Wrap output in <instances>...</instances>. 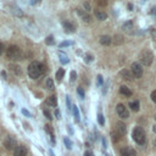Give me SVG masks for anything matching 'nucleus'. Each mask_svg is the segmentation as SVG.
I'll return each mask as SVG.
<instances>
[{"label":"nucleus","instance_id":"obj_37","mask_svg":"<svg viewBox=\"0 0 156 156\" xmlns=\"http://www.w3.org/2000/svg\"><path fill=\"white\" fill-rule=\"evenodd\" d=\"M151 100L156 104V90H154V91L151 93Z\"/></svg>","mask_w":156,"mask_h":156},{"label":"nucleus","instance_id":"obj_33","mask_svg":"<svg viewBox=\"0 0 156 156\" xmlns=\"http://www.w3.org/2000/svg\"><path fill=\"white\" fill-rule=\"evenodd\" d=\"M77 93H78V95H79L82 99L84 98V90H83L80 87H78V88H77Z\"/></svg>","mask_w":156,"mask_h":156},{"label":"nucleus","instance_id":"obj_27","mask_svg":"<svg viewBox=\"0 0 156 156\" xmlns=\"http://www.w3.org/2000/svg\"><path fill=\"white\" fill-rule=\"evenodd\" d=\"M98 123L100 126H104L105 124V117H104V115H101V113L98 115Z\"/></svg>","mask_w":156,"mask_h":156},{"label":"nucleus","instance_id":"obj_5","mask_svg":"<svg viewBox=\"0 0 156 156\" xmlns=\"http://www.w3.org/2000/svg\"><path fill=\"white\" fill-rule=\"evenodd\" d=\"M130 72L133 74L134 78H141L143 76V67H141V63L139 62H133L132 66H130Z\"/></svg>","mask_w":156,"mask_h":156},{"label":"nucleus","instance_id":"obj_4","mask_svg":"<svg viewBox=\"0 0 156 156\" xmlns=\"http://www.w3.org/2000/svg\"><path fill=\"white\" fill-rule=\"evenodd\" d=\"M139 60H140L141 65H144V66H146V67H147V66H151V63L154 62V54H152L150 50L145 49V50H143V51L140 52Z\"/></svg>","mask_w":156,"mask_h":156},{"label":"nucleus","instance_id":"obj_8","mask_svg":"<svg viewBox=\"0 0 156 156\" xmlns=\"http://www.w3.org/2000/svg\"><path fill=\"white\" fill-rule=\"evenodd\" d=\"M115 132L118 133V134L122 136V135H124V134L127 133V126H126L123 122H117V123L115 124Z\"/></svg>","mask_w":156,"mask_h":156},{"label":"nucleus","instance_id":"obj_24","mask_svg":"<svg viewBox=\"0 0 156 156\" xmlns=\"http://www.w3.org/2000/svg\"><path fill=\"white\" fill-rule=\"evenodd\" d=\"M63 76H65V69L63 68H60V69H57V72H56V79L60 82L62 78H63Z\"/></svg>","mask_w":156,"mask_h":156},{"label":"nucleus","instance_id":"obj_12","mask_svg":"<svg viewBox=\"0 0 156 156\" xmlns=\"http://www.w3.org/2000/svg\"><path fill=\"white\" fill-rule=\"evenodd\" d=\"M77 13H78V16H79L84 22H87V23L90 22L91 17H90V15H89L88 12H85V11H83V10H80V9H78V10H77Z\"/></svg>","mask_w":156,"mask_h":156},{"label":"nucleus","instance_id":"obj_47","mask_svg":"<svg viewBox=\"0 0 156 156\" xmlns=\"http://www.w3.org/2000/svg\"><path fill=\"white\" fill-rule=\"evenodd\" d=\"M154 117H155V121H156V113H155V116H154Z\"/></svg>","mask_w":156,"mask_h":156},{"label":"nucleus","instance_id":"obj_9","mask_svg":"<svg viewBox=\"0 0 156 156\" xmlns=\"http://www.w3.org/2000/svg\"><path fill=\"white\" fill-rule=\"evenodd\" d=\"M121 156H136V151L133 147L126 146L121 149Z\"/></svg>","mask_w":156,"mask_h":156},{"label":"nucleus","instance_id":"obj_42","mask_svg":"<svg viewBox=\"0 0 156 156\" xmlns=\"http://www.w3.org/2000/svg\"><path fill=\"white\" fill-rule=\"evenodd\" d=\"M84 156H94V154H93V152H90V151H85Z\"/></svg>","mask_w":156,"mask_h":156},{"label":"nucleus","instance_id":"obj_3","mask_svg":"<svg viewBox=\"0 0 156 156\" xmlns=\"http://www.w3.org/2000/svg\"><path fill=\"white\" fill-rule=\"evenodd\" d=\"M132 138H133V140H134L136 144H139V145L145 144V141H146L145 130H144L141 127H135V128L133 129V132H132Z\"/></svg>","mask_w":156,"mask_h":156},{"label":"nucleus","instance_id":"obj_7","mask_svg":"<svg viewBox=\"0 0 156 156\" xmlns=\"http://www.w3.org/2000/svg\"><path fill=\"white\" fill-rule=\"evenodd\" d=\"M15 145H16L15 138H12L11 135H7V136L5 138V140H4V146H5L7 150H15V149H16Z\"/></svg>","mask_w":156,"mask_h":156},{"label":"nucleus","instance_id":"obj_36","mask_svg":"<svg viewBox=\"0 0 156 156\" xmlns=\"http://www.w3.org/2000/svg\"><path fill=\"white\" fill-rule=\"evenodd\" d=\"M102 83H104V79H102V76H98V87H101L102 85Z\"/></svg>","mask_w":156,"mask_h":156},{"label":"nucleus","instance_id":"obj_20","mask_svg":"<svg viewBox=\"0 0 156 156\" xmlns=\"http://www.w3.org/2000/svg\"><path fill=\"white\" fill-rule=\"evenodd\" d=\"M112 43H113V44H116V45H119V44H122V43H123V38H122V35H119V34H116V35L112 38Z\"/></svg>","mask_w":156,"mask_h":156},{"label":"nucleus","instance_id":"obj_31","mask_svg":"<svg viewBox=\"0 0 156 156\" xmlns=\"http://www.w3.org/2000/svg\"><path fill=\"white\" fill-rule=\"evenodd\" d=\"M43 113H44V116H45L48 119H51V118H52V116H51V113H50V111H49V110H46V108H45V110H43Z\"/></svg>","mask_w":156,"mask_h":156},{"label":"nucleus","instance_id":"obj_14","mask_svg":"<svg viewBox=\"0 0 156 156\" xmlns=\"http://www.w3.org/2000/svg\"><path fill=\"white\" fill-rule=\"evenodd\" d=\"M95 17L98 20H100V21H105L107 18V13L105 11H102V10H96L95 11Z\"/></svg>","mask_w":156,"mask_h":156},{"label":"nucleus","instance_id":"obj_18","mask_svg":"<svg viewBox=\"0 0 156 156\" xmlns=\"http://www.w3.org/2000/svg\"><path fill=\"white\" fill-rule=\"evenodd\" d=\"M62 26H63L65 29H66L67 32H69V33H72V32L76 30V29H74V26H73L72 23H69L68 21H63V22H62Z\"/></svg>","mask_w":156,"mask_h":156},{"label":"nucleus","instance_id":"obj_26","mask_svg":"<svg viewBox=\"0 0 156 156\" xmlns=\"http://www.w3.org/2000/svg\"><path fill=\"white\" fill-rule=\"evenodd\" d=\"M72 107H73V108H72V111H73V113H74V118H76V121L78 122V121H79V112H78V108H77V106H76V105H73Z\"/></svg>","mask_w":156,"mask_h":156},{"label":"nucleus","instance_id":"obj_16","mask_svg":"<svg viewBox=\"0 0 156 156\" xmlns=\"http://www.w3.org/2000/svg\"><path fill=\"white\" fill-rule=\"evenodd\" d=\"M46 105L49 106H52V107H56L57 106V98L55 95H51L46 99Z\"/></svg>","mask_w":156,"mask_h":156},{"label":"nucleus","instance_id":"obj_34","mask_svg":"<svg viewBox=\"0 0 156 156\" xmlns=\"http://www.w3.org/2000/svg\"><path fill=\"white\" fill-rule=\"evenodd\" d=\"M71 44H72L71 41H62V43H60L58 46H60V48H66V46H69Z\"/></svg>","mask_w":156,"mask_h":156},{"label":"nucleus","instance_id":"obj_17","mask_svg":"<svg viewBox=\"0 0 156 156\" xmlns=\"http://www.w3.org/2000/svg\"><path fill=\"white\" fill-rule=\"evenodd\" d=\"M119 93H121L122 95H124V96H130V95H132V90H130L127 85H121V87H119Z\"/></svg>","mask_w":156,"mask_h":156},{"label":"nucleus","instance_id":"obj_43","mask_svg":"<svg viewBox=\"0 0 156 156\" xmlns=\"http://www.w3.org/2000/svg\"><path fill=\"white\" fill-rule=\"evenodd\" d=\"M106 4H107L106 1H99V5H102V6H105Z\"/></svg>","mask_w":156,"mask_h":156},{"label":"nucleus","instance_id":"obj_35","mask_svg":"<svg viewBox=\"0 0 156 156\" xmlns=\"http://www.w3.org/2000/svg\"><path fill=\"white\" fill-rule=\"evenodd\" d=\"M77 79V72L76 71H72L71 72V82H74Z\"/></svg>","mask_w":156,"mask_h":156},{"label":"nucleus","instance_id":"obj_2","mask_svg":"<svg viewBox=\"0 0 156 156\" xmlns=\"http://www.w3.org/2000/svg\"><path fill=\"white\" fill-rule=\"evenodd\" d=\"M6 55L10 60H15V61L22 60V57H23V52L17 45H10L6 50Z\"/></svg>","mask_w":156,"mask_h":156},{"label":"nucleus","instance_id":"obj_6","mask_svg":"<svg viewBox=\"0 0 156 156\" xmlns=\"http://www.w3.org/2000/svg\"><path fill=\"white\" fill-rule=\"evenodd\" d=\"M116 112H117L118 117H121L122 119H126V118L129 117V111L127 110V107L123 104H118L116 106Z\"/></svg>","mask_w":156,"mask_h":156},{"label":"nucleus","instance_id":"obj_21","mask_svg":"<svg viewBox=\"0 0 156 156\" xmlns=\"http://www.w3.org/2000/svg\"><path fill=\"white\" fill-rule=\"evenodd\" d=\"M129 107H130V110L134 111V112L139 111V101H130V102H129Z\"/></svg>","mask_w":156,"mask_h":156},{"label":"nucleus","instance_id":"obj_40","mask_svg":"<svg viewBox=\"0 0 156 156\" xmlns=\"http://www.w3.org/2000/svg\"><path fill=\"white\" fill-rule=\"evenodd\" d=\"M55 116H56V118H57V119H60V118H61V117H60V111H58V110H56V111H55Z\"/></svg>","mask_w":156,"mask_h":156},{"label":"nucleus","instance_id":"obj_22","mask_svg":"<svg viewBox=\"0 0 156 156\" xmlns=\"http://www.w3.org/2000/svg\"><path fill=\"white\" fill-rule=\"evenodd\" d=\"M45 85H46V88H48L49 90H54V89H55V84H54V80H52L51 78H48V79H46Z\"/></svg>","mask_w":156,"mask_h":156},{"label":"nucleus","instance_id":"obj_11","mask_svg":"<svg viewBox=\"0 0 156 156\" xmlns=\"http://www.w3.org/2000/svg\"><path fill=\"white\" fill-rule=\"evenodd\" d=\"M9 68H10V71H11L15 76H18V77L22 76V68H21L18 65H16V63H10Z\"/></svg>","mask_w":156,"mask_h":156},{"label":"nucleus","instance_id":"obj_15","mask_svg":"<svg viewBox=\"0 0 156 156\" xmlns=\"http://www.w3.org/2000/svg\"><path fill=\"white\" fill-rule=\"evenodd\" d=\"M112 43V38L110 37V35H102V37H100V44L101 45H110Z\"/></svg>","mask_w":156,"mask_h":156},{"label":"nucleus","instance_id":"obj_23","mask_svg":"<svg viewBox=\"0 0 156 156\" xmlns=\"http://www.w3.org/2000/svg\"><path fill=\"white\" fill-rule=\"evenodd\" d=\"M45 130H46V133L50 135V139H51V141L52 143H55V138H54V132L51 130V128H50V126L49 124H46L45 126Z\"/></svg>","mask_w":156,"mask_h":156},{"label":"nucleus","instance_id":"obj_1","mask_svg":"<svg viewBox=\"0 0 156 156\" xmlns=\"http://www.w3.org/2000/svg\"><path fill=\"white\" fill-rule=\"evenodd\" d=\"M44 72V66L38 62V61H33L29 63L28 66V76L32 78V79H38Z\"/></svg>","mask_w":156,"mask_h":156},{"label":"nucleus","instance_id":"obj_13","mask_svg":"<svg viewBox=\"0 0 156 156\" xmlns=\"http://www.w3.org/2000/svg\"><path fill=\"white\" fill-rule=\"evenodd\" d=\"M122 29L127 33V34H132L134 32V24L132 22H126L123 26H122Z\"/></svg>","mask_w":156,"mask_h":156},{"label":"nucleus","instance_id":"obj_45","mask_svg":"<svg viewBox=\"0 0 156 156\" xmlns=\"http://www.w3.org/2000/svg\"><path fill=\"white\" fill-rule=\"evenodd\" d=\"M152 129H154V132H155V133H156V124H155V126H154V128H152Z\"/></svg>","mask_w":156,"mask_h":156},{"label":"nucleus","instance_id":"obj_41","mask_svg":"<svg viewBox=\"0 0 156 156\" xmlns=\"http://www.w3.org/2000/svg\"><path fill=\"white\" fill-rule=\"evenodd\" d=\"M4 45H2V43H0V55H2V52H4Z\"/></svg>","mask_w":156,"mask_h":156},{"label":"nucleus","instance_id":"obj_28","mask_svg":"<svg viewBox=\"0 0 156 156\" xmlns=\"http://www.w3.org/2000/svg\"><path fill=\"white\" fill-rule=\"evenodd\" d=\"M121 76H122V77H123L126 80H130V79H132L130 74H129L127 71H122V72H121Z\"/></svg>","mask_w":156,"mask_h":156},{"label":"nucleus","instance_id":"obj_29","mask_svg":"<svg viewBox=\"0 0 156 156\" xmlns=\"http://www.w3.org/2000/svg\"><path fill=\"white\" fill-rule=\"evenodd\" d=\"M45 43H46L48 45H52V44H54V37H52V35H49V37L45 39Z\"/></svg>","mask_w":156,"mask_h":156},{"label":"nucleus","instance_id":"obj_39","mask_svg":"<svg viewBox=\"0 0 156 156\" xmlns=\"http://www.w3.org/2000/svg\"><path fill=\"white\" fill-rule=\"evenodd\" d=\"M84 7L87 9V11H90V10H91V9H90V5H89L88 2H84Z\"/></svg>","mask_w":156,"mask_h":156},{"label":"nucleus","instance_id":"obj_19","mask_svg":"<svg viewBox=\"0 0 156 156\" xmlns=\"http://www.w3.org/2000/svg\"><path fill=\"white\" fill-rule=\"evenodd\" d=\"M58 57H60V62L61 63H63V65H66V63H68V56L65 54V52H62V51H60L58 52Z\"/></svg>","mask_w":156,"mask_h":156},{"label":"nucleus","instance_id":"obj_46","mask_svg":"<svg viewBox=\"0 0 156 156\" xmlns=\"http://www.w3.org/2000/svg\"><path fill=\"white\" fill-rule=\"evenodd\" d=\"M50 156H55V155L52 154V151H51V150H50Z\"/></svg>","mask_w":156,"mask_h":156},{"label":"nucleus","instance_id":"obj_30","mask_svg":"<svg viewBox=\"0 0 156 156\" xmlns=\"http://www.w3.org/2000/svg\"><path fill=\"white\" fill-rule=\"evenodd\" d=\"M63 141H65L67 149H72V143H71V140L68 138H63Z\"/></svg>","mask_w":156,"mask_h":156},{"label":"nucleus","instance_id":"obj_44","mask_svg":"<svg viewBox=\"0 0 156 156\" xmlns=\"http://www.w3.org/2000/svg\"><path fill=\"white\" fill-rule=\"evenodd\" d=\"M1 76H2L5 79H6V72H5V71H1Z\"/></svg>","mask_w":156,"mask_h":156},{"label":"nucleus","instance_id":"obj_32","mask_svg":"<svg viewBox=\"0 0 156 156\" xmlns=\"http://www.w3.org/2000/svg\"><path fill=\"white\" fill-rule=\"evenodd\" d=\"M93 60H94V56H93V55H90V54H87V55H85V62L89 63V62H91Z\"/></svg>","mask_w":156,"mask_h":156},{"label":"nucleus","instance_id":"obj_38","mask_svg":"<svg viewBox=\"0 0 156 156\" xmlns=\"http://www.w3.org/2000/svg\"><path fill=\"white\" fill-rule=\"evenodd\" d=\"M22 113H23L24 116H27V117H30V113H29V111H27L26 108H22Z\"/></svg>","mask_w":156,"mask_h":156},{"label":"nucleus","instance_id":"obj_10","mask_svg":"<svg viewBox=\"0 0 156 156\" xmlns=\"http://www.w3.org/2000/svg\"><path fill=\"white\" fill-rule=\"evenodd\" d=\"M13 156H27V149L23 145H18L16 146V149L13 150Z\"/></svg>","mask_w":156,"mask_h":156},{"label":"nucleus","instance_id":"obj_25","mask_svg":"<svg viewBox=\"0 0 156 156\" xmlns=\"http://www.w3.org/2000/svg\"><path fill=\"white\" fill-rule=\"evenodd\" d=\"M111 138H112V140H113L115 143H117V141H118V140H119L122 136H121L118 133H116V132L113 130V132H111Z\"/></svg>","mask_w":156,"mask_h":156}]
</instances>
